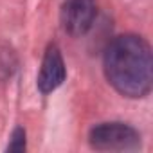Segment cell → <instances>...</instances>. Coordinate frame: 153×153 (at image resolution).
I'll use <instances>...</instances> for the list:
<instances>
[{"label":"cell","instance_id":"1","mask_svg":"<svg viewBox=\"0 0 153 153\" xmlns=\"http://www.w3.org/2000/svg\"><path fill=\"white\" fill-rule=\"evenodd\" d=\"M105 74L126 97H144L153 83V56L148 42L137 34L117 36L105 52Z\"/></svg>","mask_w":153,"mask_h":153},{"label":"cell","instance_id":"2","mask_svg":"<svg viewBox=\"0 0 153 153\" xmlns=\"http://www.w3.org/2000/svg\"><path fill=\"white\" fill-rule=\"evenodd\" d=\"M88 140L99 151H130L140 146L139 131L124 123H103L92 128Z\"/></svg>","mask_w":153,"mask_h":153},{"label":"cell","instance_id":"3","mask_svg":"<svg viewBox=\"0 0 153 153\" xmlns=\"http://www.w3.org/2000/svg\"><path fill=\"white\" fill-rule=\"evenodd\" d=\"M96 15V0H65L61 6V25L72 36H83L94 25Z\"/></svg>","mask_w":153,"mask_h":153},{"label":"cell","instance_id":"4","mask_svg":"<svg viewBox=\"0 0 153 153\" xmlns=\"http://www.w3.org/2000/svg\"><path fill=\"white\" fill-rule=\"evenodd\" d=\"M65 63L61 58V52L56 45H51L43 56L42 61V68L38 74V88L42 94H51L52 90H56L63 81H65Z\"/></svg>","mask_w":153,"mask_h":153},{"label":"cell","instance_id":"5","mask_svg":"<svg viewBox=\"0 0 153 153\" xmlns=\"http://www.w3.org/2000/svg\"><path fill=\"white\" fill-rule=\"evenodd\" d=\"M24 149H25V131H24V128H16L11 135L7 151H24Z\"/></svg>","mask_w":153,"mask_h":153}]
</instances>
